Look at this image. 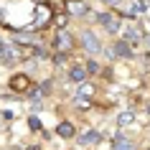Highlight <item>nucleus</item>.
<instances>
[{
	"instance_id": "obj_1",
	"label": "nucleus",
	"mask_w": 150,
	"mask_h": 150,
	"mask_svg": "<svg viewBox=\"0 0 150 150\" xmlns=\"http://www.w3.org/2000/svg\"><path fill=\"white\" fill-rule=\"evenodd\" d=\"M71 46H74V38H71L69 33H56L54 36V48H56V54H69Z\"/></svg>"
},
{
	"instance_id": "obj_2",
	"label": "nucleus",
	"mask_w": 150,
	"mask_h": 150,
	"mask_svg": "<svg viewBox=\"0 0 150 150\" xmlns=\"http://www.w3.org/2000/svg\"><path fill=\"white\" fill-rule=\"evenodd\" d=\"M97 23L104 25V28H107L112 36L120 31V18H117V16H112V13H99V16H97Z\"/></svg>"
},
{
	"instance_id": "obj_3",
	"label": "nucleus",
	"mask_w": 150,
	"mask_h": 150,
	"mask_svg": "<svg viewBox=\"0 0 150 150\" xmlns=\"http://www.w3.org/2000/svg\"><path fill=\"white\" fill-rule=\"evenodd\" d=\"M18 59H23V56H21V48L8 46V43H0V61L3 64H13V61H18Z\"/></svg>"
},
{
	"instance_id": "obj_4",
	"label": "nucleus",
	"mask_w": 150,
	"mask_h": 150,
	"mask_svg": "<svg viewBox=\"0 0 150 150\" xmlns=\"http://www.w3.org/2000/svg\"><path fill=\"white\" fill-rule=\"evenodd\" d=\"M81 43H84V48H87V54H99L102 51V43H99V38H97L94 33H81Z\"/></svg>"
},
{
	"instance_id": "obj_5",
	"label": "nucleus",
	"mask_w": 150,
	"mask_h": 150,
	"mask_svg": "<svg viewBox=\"0 0 150 150\" xmlns=\"http://www.w3.org/2000/svg\"><path fill=\"white\" fill-rule=\"evenodd\" d=\"M112 54L120 56V59H132V46H130V41H115V46H112Z\"/></svg>"
},
{
	"instance_id": "obj_6",
	"label": "nucleus",
	"mask_w": 150,
	"mask_h": 150,
	"mask_svg": "<svg viewBox=\"0 0 150 150\" xmlns=\"http://www.w3.org/2000/svg\"><path fill=\"white\" fill-rule=\"evenodd\" d=\"M112 148L115 150H135V142L130 140V137H125L122 132H117L112 137Z\"/></svg>"
},
{
	"instance_id": "obj_7",
	"label": "nucleus",
	"mask_w": 150,
	"mask_h": 150,
	"mask_svg": "<svg viewBox=\"0 0 150 150\" xmlns=\"http://www.w3.org/2000/svg\"><path fill=\"white\" fill-rule=\"evenodd\" d=\"M87 69H81V66H71L69 69V81H74V84H84V79H87Z\"/></svg>"
},
{
	"instance_id": "obj_8",
	"label": "nucleus",
	"mask_w": 150,
	"mask_h": 150,
	"mask_svg": "<svg viewBox=\"0 0 150 150\" xmlns=\"http://www.w3.org/2000/svg\"><path fill=\"white\" fill-rule=\"evenodd\" d=\"M142 38V33H140V28H125V41H130V43H137V41Z\"/></svg>"
},
{
	"instance_id": "obj_9",
	"label": "nucleus",
	"mask_w": 150,
	"mask_h": 150,
	"mask_svg": "<svg viewBox=\"0 0 150 150\" xmlns=\"http://www.w3.org/2000/svg\"><path fill=\"white\" fill-rule=\"evenodd\" d=\"M10 87H13V89H18V92H23V89L28 87V76H25V74H18V76H16V81H10Z\"/></svg>"
},
{
	"instance_id": "obj_10",
	"label": "nucleus",
	"mask_w": 150,
	"mask_h": 150,
	"mask_svg": "<svg viewBox=\"0 0 150 150\" xmlns=\"http://www.w3.org/2000/svg\"><path fill=\"white\" fill-rule=\"evenodd\" d=\"M81 142H84V145H92V142H99V132H97V130H89V132H84L79 137Z\"/></svg>"
},
{
	"instance_id": "obj_11",
	"label": "nucleus",
	"mask_w": 150,
	"mask_h": 150,
	"mask_svg": "<svg viewBox=\"0 0 150 150\" xmlns=\"http://www.w3.org/2000/svg\"><path fill=\"white\" fill-rule=\"evenodd\" d=\"M56 135H61V137H71V135H74V127H71L69 122H61V125L56 127Z\"/></svg>"
},
{
	"instance_id": "obj_12",
	"label": "nucleus",
	"mask_w": 150,
	"mask_h": 150,
	"mask_svg": "<svg viewBox=\"0 0 150 150\" xmlns=\"http://www.w3.org/2000/svg\"><path fill=\"white\" fill-rule=\"evenodd\" d=\"M69 13H74V16H84V13H87V5H84V3H69Z\"/></svg>"
},
{
	"instance_id": "obj_13",
	"label": "nucleus",
	"mask_w": 150,
	"mask_h": 150,
	"mask_svg": "<svg viewBox=\"0 0 150 150\" xmlns=\"http://www.w3.org/2000/svg\"><path fill=\"white\" fill-rule=\"evenodd\" d=\"M130 122H132V112H122V115L117 117V125L120 127H127Z\"/></svg>"
},
{
	"instance_id": "obj_14",
	"label": "nucleus",
	"mask_w": 150,
	"mask_h": 150,
	"mask_svg": "<svg viewBox=\"0 0 150 150\" xmlns=\"http://www.w3.org/2000/svg\"><path fill=\"white\" fill-rule=\"evenodd\" d=\"M87 94H94V87H89V84H81V92H79V97H87Z\"/></svg>"
},
{
	"instance_id": "obj_15",
	"label": "nucleus",
	"mask_w": 150,
	"mask_h": 150,
	"mask_svg": "<svg viewBox=\"0 0 150 150\" xmlns=\"http://www.w3.org/2000/svg\"><path fill=\"white\" fill-rule=\"evenodd\" d=\"M87 71H89V74H97V71H99V64H97L94 59H92V61L87 64Z\"/></svg>"
},
{
	"instance_id": "obj_16",
	"label": "nucleus",
	"mask_w": 150,
	"mask_h": 150,
	"mask_svg": "<svg viewBox=\"0 0 150 150\" xmlns=\"http://www.w3.org/2000/svg\"><path fill=\"white\" fill-rule=\"evenodd\" d=\"M28 125H31L33 130H41V120H38V117H31V122H28Z\"/></svg>"
},
{
	"instance_id": "obj_17",
	"label": "nucleus",
	"mask_w": 150,
	"mask_h": 150,
	"mask_svg": "<svg viewBox=\"0 0 150 150\" xmlns=\"http://www.w3.org/2000/svg\"><path fill=\"white\" fill-rule=\"evenodd\" d=\"M66 21H69V18H66V16H59V18H56V23L61 25V28H64V25H66Z\"/></svg>"
},
{
	"instance_id": "obj_18",
	"label": "nucleus",
	"mask_w": 150,
	"mask_h": 150,
	"mask_svg": "<svg viewBox=\"0 0 150 150\" xmlns=\"http://www.w3.org/2000/svg\"><path fill=\"white\" fill-rule=\"evenodd\" d=\"M104 3H107V5H117V0H104Z\"/></svg>"
},
{
	"instance_id": "obj_19",
	"label": "nucleus",
	"mask_w": 150,
	"mask_h": 150,
	"mask_svg": "<svg viewBox=\"0 0 150 150\" xmlns=\"http://www.w3.org/2000/svg\"><path fill=\"white\" fill-rule=\"evenodd\" d=\"M148 43H150V36H148Z\"/></svg>"
}]
</instances>
